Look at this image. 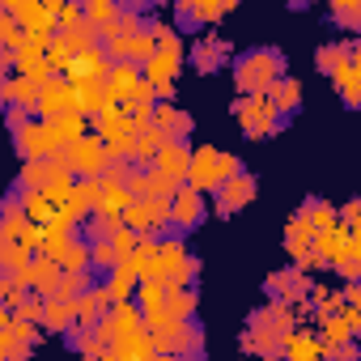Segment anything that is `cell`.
<instances>
[{"label": "cell", "mask_w": 361, "mask_h": 361, "mask_svg": "<svg viewBox=\"0 0 361 361\" xmlns=\"http://www.w3.org/2000/svg\"><path fill=\"white\" fill-rule=\"evenodd\" d=\"M285 68H289V60H285L281 47H251V51H243V56L234 60L238 98H264L281 77H289Z\"/></svg>", "instance_id": "6da1fadb"}, {"label": "cell", "mask_w": 361, "mask_h": 361, "mask_svg": "<svg viewBox=\"0 0 361 361\" xmlns=\"http://www.w3.org/2000/svg\"><path fill=\"white\" fill-rule=\"evenodd\" d=\"M60 170H68L73 178H102V170H106V149H102V140L90 132L85 140H77V145H68V149H56V157H51Z\"/></svg>", "instance_id": "7a4b0ae2"}, {"label": "cell", "mask_w": 361, "mask_h": 361, "mask_svg": "<svg viewBox=\"0 0 361 361\" xmlns=\"http://www.w3.org/2000/svg\"><path fill=\"white\" fill-rule=\"evenodd\" d=\"M234 119L243 128L247 140H268L285 128V119H276V111L268 106V98H238L234 102Z\"/></svg>", "instance_id": "3957f363"}, {"label": "cell", "mask_w": 361, "mask_h": 361, "mask_svg": "<svg viewBox=\"0 0 361 361\" xmlns=\"http://www.w3.org/2000/svg\"><path fill=\"white\" fill-rule=\"evenodd\" d=\"M13 149H18L22 161H51L56 149H60V140H56V132H51L47 119H30L26 128L13 132Z\"/></svg>", "instance_id": "277c9868"}, {"label": "cell", "mask_w": 361, "mask_h": 361, "mask_svg": "<svg viewBox=\"0 0 361 361\" xmlns=\"http://www.w3.org/2000/svg\"><path fill=\"white\" fill-rule=\"evenodd\" d=\"M204 217H209V200L200 196V192H192V188H178L174 196H170V234H192V230H200L204 226Z\"/></svg>", "instance_id": "5b68a950"}, {"label": "cell", "mask_w": 361, "mask_h": 361, "mask_svg": "<svg viewBox=\"0 0 361 361\" xmlns=\"http://www.w3.org/2000/svg\"><path fill=\"white\" fill-rule=\"evenodd\" d=\"M255 192H259V178L251 174V170H243V174H234V178H226V183L213 192L217 200H213V209H217V217L226 221V217H234L238 209H247L251 200H255Z\"/></svg>", "instance_id": "8992f818"}, {"label": "cell", "mask_w": 361, "mask_h": 361, "mask_svg": "<svg viewBox=\"0 0 361 361\" xmlns=\"http://www.w3.org/2000/svg\"><path fill=\"white\" fill-rule=\"evenodd\" d=\"M226 13H234V0H226V5H209V0H178V5H174L178 35H200L204 26H213Z\"/></svg>", "instance_id": "52a82bcc"}, {"label": "cell", "mask_w": 361, "mask_h": 361, "mask_svg": "<svg viewBox=\"0 0 361 361\" xmlns=\"http://www.w3.org/2000/svg\"><path fill=\"white\" fill-rule=\"evenodd\" d=\"M217 157H221V149H213V145H200V149H192V166H188V183L183 188H192V192H217L221 188V166H217Z\"/></svg>", "instance_id": "ba28073f"}, {"label": "cell", "mask_w": 361, "mask_h": 361, "mask_svg": "<svg viewBox=\"0 0 361 361\" xmlns=\"http://www.w3.org/2000/svg\"><path fill=\"white\" fill-rule=\"evenodd\" d=\"M98 204H102V183H98V178H77L73 192L60 204V217L73 221V226H81L90 213H98Z\"/></svg>", "instance_id": "9c48e42d"}, {"label": "cell", "mask_w": 361, "mask_h": 361, "mask_svg": "<svg viewBox=\"0 0 361 361\" xmlns=\"http://www.w3.org/2000/svg\"><path fill=\"white\" fill-rule=\"evenodd\" d=\"M188 166H192V140H166L153 157V170L161 178H170V183H178V188L188 183Z\"/></svg>", "instance_id": "30bf717a"}, {"label": "cell", "mask_w": 361, "mask_h": 361, "mask_svg": "<svg viewBox=\"0 0 361 361\" xmlns=\"http://www.w3.org/2000/svg\"><path fill=\"white\" fill-rule=\"evenodd\" d=\"M264 289H268V298H272V302H281V306H289V310H293V306H302V302H306V293H310V276H306V272H298V268H289V272H272Z\"/></svg>", "instance_id": "8fae6325"}, {"label": "cell", "mask_w": 361, "mask_h": 361, "mask_svg": "<svg viewBox=\"0 0 361 361\" xmlns=\"http://www.w3.org/2000/svg\"><path fill=\"white\" fill-rule=\"evenodd\" d=\"M153 128H157L166 140H192L196 119H192L183 106H174V102H157V106H153Z\"/></svg>", "instance_id": "7c38bea8"}, {"label": "cell", "mask_w": 361, "mask_h": 361, "mask_svg": "<svg viewBox=\"0 0 361 361\" xmlns=\"http://www.w3.org/2000/svg\"><path fill=\"white\" fill-rule=\"evenodd\" d=\"M226 60H230V43L221 39V35H200L196 43H192V68L196 73H217V68H226Z\"/></svg>", "instance_id": "4fadbf2b"}, {"label": "cell", "mask_w": 361, "mask_h": 361, "mask_svg": "<svg viewBox=\"0 0 361 361\" xmlns=\"http://www.w3.org/2000/svg\"><path fill=\"white\" fill-rule=\"evenodd\" d=\"M140 68H132V64H111L106 68V77H102V90H106V98L115 102V106H123V102H132V94L140 90Z\"/></svg>", "instance_id": "5bb4252c"}, {"label": "cell", "mask_w": 361, "mask_h": 361, "mask_svg": "<svg viewBox=\"0 0 361 361\" xmlns=\"http://www.w3.org/2000/svg\"><path fill=\"white\" fill-rule=\"evenodd\" d=\"M293 323H298V310H289V306H281V302H268V306L251 310V323H247V327H259V331L285 340V336L293 331Z\"/></svg>", "instance_id": "9a60e30c"}, {"label": "cell", "mask_w": 361, "mask_h": 361, "mask_svg": "<svg viewBox=\"0 0 361 361\" xmlns=\"http://www.w3.org/2000/svg\"><path fill=\"white\" fill-rule=\"evenodd\" d=\"M264 98H268V106L276 111V119H293V115L302 111V81H298V77H281Z\"/></svg>", "instance_id": "2e32d148"}, {"label": "cell", "mask_w": 361, "mask_h": 361, "mask_svg": "<svg viewBox=\"0 0 361 361\" xmlns=\"http://www.w3.org/2000/svg\"><path fill=\"white\" fill-rule=\"evenodd\" d=\"M353 56H361V43L357 39H340V43H323L319 51H314V68L319 73H327V77H336Z\"/></svg>", "instance_id": "e0dca14e"}, {"label": "cell", "mask_w": 361, "mask_h": 361, "mask_svg": "<svg viewBox=\"0 0 361 361\" xmlns=\"http://www.w3.org/2000/svg\"><path fill=\"white\" fill-rule=\"evenodd\" d=\"M73 234H77V226H73V221H64V217L56 213V217L43 226V238H39V255L56 264V259H60V251H64V243H68Z\"/></svg>", "instance_id": "ac0fdd59"}, {"label": "cell", "mask_w": 361, "mask_h": 361, "mask_svg": "<svg viewBox=\"0 0 361 361\" xmlns=\"http://www.w3.org/2000/svg\"><path fill=\"white\" fill-rule=\"evenodd\" d=\"M26 281H30V293L51 298L56 285H60V264H51V259H43V255H30V264H26Z\"/></svg>", "instance_id": "d6986e66"}, {"label": "cell", "mask_w": 361, "mask_h": 361, "mask_svg": "<svg viewBox=\"0 0 361 361\" xmlns=\"http://www.w3.org/2000/svg\"><path fill=\"white\" fill-rule=\"evenodd\" d=\"M43 331H56V336H68L77 327V310L73 302H60V298H43V319H39Z\"/></svg>", "instance_id": "ffe728a7"}, {"label": "cell", "mask_w": 361, "mask_h": 361, "mask_svg": "<svg viewBox=\"0 0 361 361\" xmlns=\"http://www.w3.org/2000/svg\"><path fill=\"white\" fill-rule=\"evenodd\" d=\"M319 336L314 331H289L285 340H281V361H319Z\"/></svg>", "instance_id": "44dd1931"}, {"label": "cell", "mask_w": 361, "mask_h": 361, "mask_svg": "<svg viewBox=\"0 0 361 361\" xmlns=\"http://www.w3.org/2000/svg\"><path fill=\"white\" fill-rule=\"evenodd\" d=\"M196 306H200L196 285H192V289H166V298H161L166 319H178V323H192V319H196Z\"/></svg>", "instance_id": "7402d4cb"}, {"label": "cell", "mask_w": 361, "mask_h": 361, "mask_svg": "<svg viewBox=\"0 0 361 361\" xmlns=\"http://www.w3.org/2000/svg\"><path fill=\"white\" fill-rule=\"evenodd\" d=\"M56 43L64 47V56H68V60H81V56L98 51V30L81 22L77 30H64V35H56Z\"/></svg>", "instance_id": "603a6c76"}, {"label": "cell", "mask_w": 361, "mask_h": 361, "mask_svg": "<svg viewBox=\"0 0 361 361\" xmlns=\"http://www.w3.org/2000/svg\"><path fill=\"white\" fill-rule=\"evenodd\" d=\"M331 81H336V90H340L344 106H348V111H357V106H361V60L353 56V60H348Z\"/></svg>", "instance_id": "cb8c5ba5"}, {"label": "cell", "mask_w": 361, "mask_h": 361, "mask_svg": "<svg viewBox=\"0 0 361 361\" xmlns=\"http://www.w3.org/2000/svg\"><path fill=\"white\" fill-rule=\"evenodd\" d=\"M298 217L306 221V230H310V234H323V230L340 226V221H336V209H331L327 200H319V196H310V200L298 209Z\"/></svg>", "instance_id": "d4e9b609"}, {"label": "cell", "mask_w": 361, "mask_h": 361, "mask_svg": "<svg viewBox=\"0 0 361 361\" xmlns=\"http://www.w3.org/2000/svg\"><path fill=\"white\" fill-rule=\"evenodd\" d=\"M161 145H166V136H161L157 128H145V132H136V136H132V157H128V161L145 170V166H153V157H157V149H161Z\"/></svg>", "instance_id": "484cf974"}, {"label": "cell", "mask_w": 361, "mask_h": 361, "mask_svg": "<svg viewBox=\"0 0 361 361\" xmlns=\"http://www.w3.org/2000/svg\"><path fill=\"white\" fill-rule=\"evenodd\" d=\"M51 132H56L60 149H68V145H77V140L90 136V119L85 115H60V119H51Z\"/></svg>", "instance_id": "4316f807"}, {"label": "cell", "mask_w": 361, "mask_h": 361, "mask_svg": "<svg viewBox=\"0 0 361 361\" xmlns=\"http://www.w3.org/2000/svg\"><path fill=\"white\" fill-rule=\"evenodd\" d=\"M18 200H22V213H26V221H30V226H47V221L60 213L43 192H18Z\"/></svg>", "instance_id": "83f0119b"}, {"label": "cell", "mask_w": 361, "mask_h": 361, "mask_svg": "<svg viewBox=\"0 0 361 361\" xmlns=\"http://www.w3.org/2000/svg\"><path fill=\"white\" fill-rule=\"evenodd\" d=\"M60 272H90V243L81 238V234H73L68 243H64V251H60Z\"/></svg>", "instance_id": "f1b7e54d"}, {"label": "cell", "mask_w": 361, "mask_h": 361, "mask_svg": "<svg viewBox=\"0 0 361 361\" xmlns=\"http://www.w3.org/2000/svg\"><path fill=\"white\" fill-rule=\"evenodd\" d=\"M102 289H106V298H111L115 306H123V302H132V293H136V276H132L128 268H115V272L102 276Z\"/></svg>", "instance_id": "f546056e"}, {"label": "cell", "mask_w": 361, "mask_h": 361, "mask_svg": "<svg viewBox=\"0 0 361 361\" xmlns=\"http://www.w3.org/2000/svg\"><path fill=\"white\" fill-rule=\"evenodd\" d=\"M81 13H85V26H94V30H106V26L119 22V5H115V0H85Z\"/></svg>", "instance_id": "4dcf8cb0"}, {"label": "cell", "mask_w": 361, "mask_h": 361, "mask_svg": "<svg viewBox=\"0 0 361 361\" xmlns=\"http://www.w3.org/2000/svg\"><path fill=\"white\" fill-rule=\"evenodd\" d=\"M90 289H94V272H60V285H56L51 298H60V302H77V298L90 293Z\"/></svg>", "instance_id": "1f68e13d"}, {"label": "cell", "mask_w": 361, "mask_h": 361, "mask_svg": "<svg viewBox=\"0 0 361 361\" xmlns=\"http://www.w3.org/2000/svg\"><path fill=\"white\" fill-rule=\"evenodd\" d=\"M128 128V115L119 111V106H106V111H98L94 119H90V132L98 136V140H106V136H115V132H123Z\"/></svg>", "instance_id": "d6a6232c"}, {"label": "cell", "mask_w": 361, "mask_h": 361, "mask_svg": "<svg viewBox=\"0 0 361 361\" xmlns=\"http://www.w3.org/2000/svg\"><path fill=\"white\" fill-rule=\"evenodd\" d=\"M111 327H115V340H128V336L145 331V327H140V310H136L132 302H123V306L111 310Z\"/></svg>", "instance_id": "836d02e7"}, {"label": "cell", "mask_w": 361, "mask_h": 361, "mask_svg": "<svg viewBox=\"0 0 361 361\" xmlns=\"http://www.w3.org/2000/svg\"><path fill=\"white\" fill-rule=\"evenodd\" d=\"M310 238H314V234L306 230V221H302V217H293V221L285 226V251H289L293 259H302V255L310 251Z\"/></svg>", "instance_id": "e575fe53"}, {"label": "cell", "mask_w": 361, "mask_h": 361, "mask_svg": "<svg viewBox=\"0 0 361 361\" xmlns=\"http://www.w3.org/2000/svg\"><path fill=\"white\" fill-rule=\"evenodd\" d=\"M331 22H336L344 35H353V30L361 26V0H336V5H331Z\"/></svg>", "instance_id": "d590c367"}, {"label": "cell", "mask_w": 361, "mask_h": 361, "mask_svg": "<svg viewBox=\"0 0 361 361\" xmlns=\"http://www.w3.org/2000/svg\"><path fill=\"white\" fill-rule=\"evenodd\" d=\"M30 264V255L18 247V243H9V238H0V276H9V272H22Z\"/></svg>", "instance_id": "8d00e7d4"}, {"label": "cell", "mask_w": 361, "mask_h": 361, "mask_svg": "<svg viewBox=\"0 0 361 361\" xmlns=\"http://www.w3.org/2000/svg\"><path fill=\"white\" fill-rule=\"evenodd\" d=\"M106 243H111V247H115V255H119V259H128V255H132V251H136V243H140V234H132V230H128V226H119V230H115V234H111V238H106Z\"/></svg>", "instance_id": "74e56055"}, {"label": "cell", "mask_w": 361, "mask_h": 361, "mask_svg": "<svg viewBox=\"0 0 361 361\" xmlns=\"http://www.w3.org/2000/svg\"><path fill=\"white\" fill-rule=\"evenodd\" d=\"M81 22H85L81 5H60V13H56V35H64V30H77Z\"/></svg>", "instance_id": "f35d334b"}, {"label": "cell", "mask_w": 361, "mask_h": 361, "mask_svg": "<svg viewBox=\"0 0 361 361\" xmlns=\"http://www.w3.org/2000/svg\"><path fill=\"white\" fill-rule=\"evenodd\" d=\"M331 268H336V276H340L344 285H357V276H361V264H357V259H336Z\"/></svg>", "instance_id": "ab89813d"}, {"label": "cell", "mask_w": 361, "mask_h": 361, "mask_svg": "<svg viewBox=\"0 0 361 361\" xmlns=\"http://www.w3.org/2000/svg\"><path fill=\"white\" fill-rule=\"evenodd\" d=\"M5 123H9V132H18V128H26V123H30V115H26L22 106H9V111H5Z\"/></svg>", "instance_id": "60d3db41"}, {"label": "cell", "mask_w": 361, "mask_h": 361, "mask_svg": "<svg viewBox=\"0 0 361 361\" xmlns=\"http://www.w3.org/2000/svg\"><path fill=\"white\" fill-rule=\"evenodd\" d=\"M9 323H13V310H9V306H5V302H0V331H5V327H9Z\"/></svg>", "instance_id": "b9f144b4"}, {"label": "cell", "mask_w": 361, "mask_h": 361, "mask_svg": "<svg viewBox=\"0 0 361 361\" xmlns=\"http://www.w3.org/2000/svg\"><path fill=\"white\" fill-rule=\"evenodd\" d=\"M259 361H281V357H259Z\"/></svg>", "instance_id": "7bdbcfd3"}, {"label": "cell", "mask_w": 361, "mask_h": 361, "mask_svg": "<svg viewBox=\"0 0 361 361\" xmlns=\"http://www.w3.org/2000/svg\"><path fill=\"white\" fill-rule=\"evenodd\" d=\"M0 298H5V281H0Z\"/></svg>", "instance_id": "ee69618b"}]
</instances>
